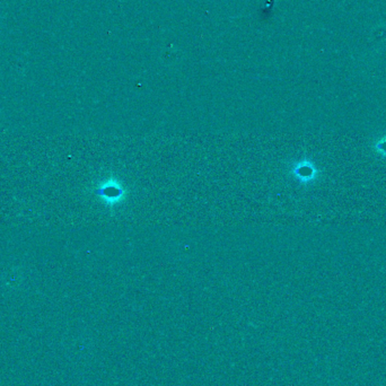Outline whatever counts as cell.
<instances>
[{"label":"cell","instance_id":"1","mask_svg":"<svg viewBox=\"0 0 386 386\" xmlns=\"http://www.w3.org/2000/svg\"><path fill=\"white\" fill-rule=\"evenodd\" d=\"M94 193L104 201L109 207L114 208L127 199V191L123 184L116 178H109L108 180L98 184Z\"/></svg>","mask_w":386,"mask_h":386},{"label":"cell","instance_id":"2","mask_svg":"<svg viewBox=\"0 0 386 386\" xmlns=\"http://www.w3.org/2000/svg\"><path fill=\"white\" fill-rule=\"evenodd\" d=\"M290 174L296 179L299 183H311L316 179L319 171L313 163L309 159H303L291 166Z\"/></svg>","mask_w":386,"mask_h":386},{"label":"cell","instance_id":"3","mask_svg":"<svg viewBox=\"0 0 386 386\" xmlns=\"http://www.w3.org/2000/svg\"><path fill=\"white\" fill-rule=\"evenodd\" d=\"M377 150H379L382 155L386 156V138L382 139V140L379 142V145H377Z\"/></svg>","mask_w":386,"mask_h":386}]
</instances>
